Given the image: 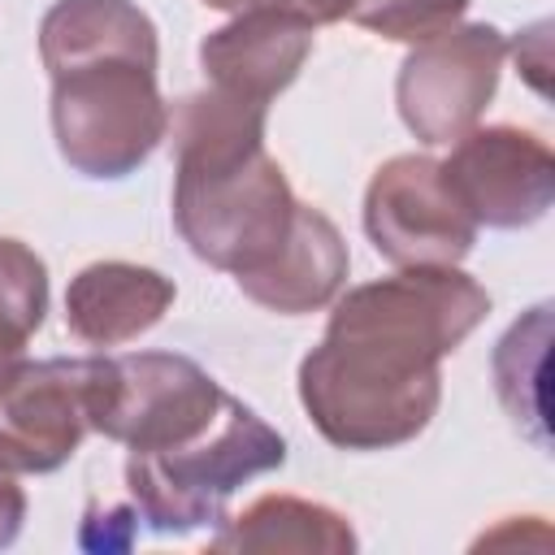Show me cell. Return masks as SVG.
Returning a JSON list of instances; mask_svg holds the SVG:
<instances>
[{"mask_svg": "<svg viewBox=\"0 0 555 555\" xmlns=\"http://www.w3.org/2000/svg\"><path fill=\"white\" fill-rule=\"evenodd\" d=\"M490 295L460 264L399 269L334 299L299 360V403L338 451H390L442 403V360L486 321Z\"/></svg>", "mask_w": 555, "mask_h": 555, "instance_id": "cell-1", "label": "cell"}, {"mask_svg": "<svg viewBox=\"0 0 555 555\" xmlns=\"http://www.w3.org/2000/svg\"><path fill=\"white\" fill-rule=\"evenodd\" d=\"M39 61L52 78V139L74 173L117 182L165 143L160 39L134 0H56L39 22Z\"/></svg>", "mask_w": 555, "mask_h": 555, "instance_id": "cell-2", "label": "cell"}, {"mask_svg": "<svg viewBox=\"0 0 555 555\" xmlns=\"http://www.w3.org/2000/svg\"><path fill=\"white\" fill-rule=\"evenodd\" d=\"M269 104L204 87L169 108L173 225L195 260L247 278L264 269L299 212L282 165L264 147Z\"/></svg>", "mask_w": 555, "mask_h": 555, "instance_id": "cell-3", "label": "cell"}, {"mask_svg": "<svg viewBox=\"0 0 555 555\" xmlns=\"http://www.w3.org/2000/svg\"><path fill=\"white\" fill-rule=\"evenodd\" d=\"M286 464V438L243 399L230 395L225 412L191 442L169 451H130L126 490L130 507L156 533H191L225 520L238 486Z\"/></svg>", "mask_w": 555, "mask_h": 555, "instance_id": "cell-4", "label": "cell"}, {"mask_svg": "<svg viewBox=\"0 0 555 555\" xmlns=\"http://www.w3.org/2000/svg\"><path fill=\"white\" fill-rule=\"evenodd\" d=\"M230 390L178 351L91 356V429L130 451H169L199 438Z\"/></svg>", "mask_w": 555, "mask_h": 555, "instance_id": "cell-5", "label": "cell"}, {"mask_svg": "<svg viewBox=\"0 0 555 555\" xmlns=\"http://www.w3.org/2000/svg\"><path fill=\"white\" fill-rule=\"evenodd\" d=\"M503 61L507 35L490 22L451 26L416 43L395 78V104L403 126L429 147L464 139L490 108Z\"/></svg>", "mask_w": 555, "mask_h": 555, "instance_id": "cell-6", "label": "cell"}, {"mask_svg": "<svg viewBox=\"0 0 555 555\" xmlns=\"http://www.w3.org/2000/svg\"><path fill=\"white\" fill-rule=\"evenodd\" d=\"M364 234L395 269H442L473 251L477 221L434 156L403 152L377 165L364 186Z\"/></svg>", "mask_w": 555, "mask_h": 555, "instance_id": "cell-7", "label": "cell"}, {"mask_svg": "<svg viewBox=\"0 0 555 555\" xmlns=\"http://www.w3.org/2000/svg\"><path fill=\"white\" fill-rule=\"evenodd\" d=\"M91 434V356L0 360V468L56 473Z\"/></svg>", "mask_w": 555, "mask_h": 555, "instance_id": "cell-8", "label": "cell"}, {"mask_svg": "<svg viewBox=\"0 0 555 555\" xmlns=\"http://www.w3.org/2000/svg\"><path fill=\"white\" fill-rule=\"evenodd\" d=\"M438 165L477 230H525L555 199L551 143L525 126H473Z\"/></svg>", "mask_w": 555, "mask_h": 555, "instance_id": "cell-9", "label": "cell"}, {"mask_svg": "<svg viewBox=\"0 0 555 555\" xmlns=\"http://www.w3.org/2000/svg\"><path fill=\"white\" fill-rule=\"evenodd\" d=\"M312 22L282 9H247L199 43V69L208 87L273 104L312 56Z\"/></svg>", "mask_w": 555, "mask_h": 555, "instance_id": "cell-10", "label": "cell"}, {"mask_svg": "<svg viewBox=\"0 0 555 555\" xmlns=\"http://www.w3.org/2000/svg\"><path fill=\"white\" fill-rule=\"evenodd\" d=\"M173 278L134 260H95L65 286V330L87 347H121L173 308Z\"/></svg>", "mask_w": 555, "mask_h": 555, "instance_id": "cell-11", "label": "cell"}, {"mask_svg": "<svg viewBox=\"0 0 555 555\" xmlns=\"http://www.w3.org/2000/svg\"><path fill=\"white\" fill-rule=\"evenodd\" d=\"M347 269H351V256H347L343 230L321 208L299 199V212L282 251L264 269L238 278V291L278 317H304L338 299Z\"/></svg>", "mask_w": 555, "mask_h": 555, "instance_id": "cell-12", "label": "cell"}, {"mask_svg": "<svg viewBox=\"0 0 555 555\" xmlns=\"http://www.w3.org/2000/svg\"><path fill=\"white\" fill-rule=\"evenodd\" d=\"M212 551H317V555H351L356 529L351 520L317 499L299 494H260L238 516H225L208 542Z\"/></svg>", "mask_w": 555, "mask_h": 555, "instance_id": "cell-13", "label": "cell"}, {"mask_svg": "<svg viewBox=\"0 0 555 555\" xmlns=\"http://www.w3.org/2000/svg\"><path fill=\"white\" fill-rule=\"evenodd\" d=\"M546 347H551V304L529 308L494 347V390L512 425L546 447Z\"/></svg>", "mask_w": 555, "mask_h": 555, "instance_id": "cell-14", "label": "cell"}, {"mask_svg": "<svg viewBox=\"0 0 555 555\" xmlns=\"http://www.w3.org/2000/svg\"><path fill=\"white\" fill-rule=\"evenodd\" d=\"M48 264L22 238H0V360L26 356L48 317Z\"/></svg>", "mask_w": 555, "mask_h": 555, "instance_id": "cell-15", "label": "cell"}, {"mask_svg": "<svg viewBox=\"0 0 555 555\" xmlns=\"http://www.w3.org/2000/svg\"><path fill=\"white\" fill-rule=\"evenodd\" d=\"M473 0H356L347 17H356L364 30L390 39V43H425L468 13Z\"/></svg>", "mask_w": 555, "mask_h": 555, "instance_id": "cell-16", "label": "cell"}, {"mask_svg": "<svg viewBox=\"0 0 555 555\" xmlns=\"http://www.w3.org/2000/svg\"><path fill=\"white\" fill-rule=\"evenodd\" d=\"M208 9L217 13H247V9H282V13H295L312 26H330V22H343L351 13L356 0H204Z\"/></svg>", "mask_w": 555, "mask_h": 555, "instance_id": "cell-17", "label": "cell"}, {"mask_svg": "<svg viewBox=\"0 0 555 555\" xmlns=\"http://www.w3.org/2000/svg\"><path fill=\"white\" fill-rule=\"evenodd\" d=\"M551 22H533L507 52L516 56V65H520V74L529 78V87L533 91H542L546 95V65H551V56H546V43H551Z\"/></svg>", "mask_w": 555, "mask_h": 555, "instance_id": "cell-18", "label": "cell"}, {"mask_svg": "<svg viewBox=\"0 0 555 555\" xmlns=\"http://www.w3.org/2000/svg\"><path fill=\"white\" fill-rule=\"evenodd\" d=\"M26 520V490L13 481V473L0 468V546H9L22 533Z\"/></svg>", "mask_w": 555, "mask_h": 555, "instance_id": "cell-19", "label": "cell"}]
</instances>
